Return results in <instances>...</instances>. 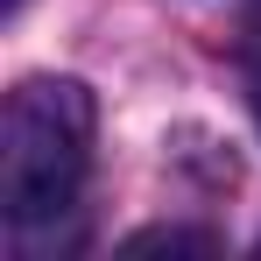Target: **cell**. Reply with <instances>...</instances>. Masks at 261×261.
I'll list each match as a JSON object with an SVG mask.
<instances>
[{"instance_id":"2","label":"cell","mask_w":261,"mask_h":261,"mask_svg":"<svg viewBox=\"0 0 261 261\" xmlns=\"http://www.w3.org/2000/svg\"><path fill=\"white\" fill-rule=\"evenodd\" d=\"M120 254H219L212 233H176V226H155V233H134Z\"/></svg>"},{"instance_id":"1","label":"cell","mask_w":261,"mask_h":261,"mask_svg":"<svg viewBox=\"0 0 261 261\" xmlns=\"http://www.w3.org/2000/svg\"><path fill=\"white\" fill-rule=\"evenodd\" d=\"M92 92L78 78H29L0 113V212L14 233H43L78 212L92 176Z\"/></svg>"},{"instance_id":"4","label":"cell","mask_w":261,"mask_h":261,"mask_svg":"<svg viewBox=\"0 0 261 261\" xmlns=\"http://www.w3.org/2000/svg\"><path fill=\"white\" fill-rule=\"evenodd\" d=\"M21 7H29V0H0V14H21Z\"/></svg>"},{"instance_id":"3","label":"cell","mask_w":261,"mask_h":261,"mask_svg":"<svg viewBox=\"0 0 261 261\" xmlns=\"http://www.w3.org/2000/svg\"><path fill=\"white\" fill-rule=\"evenodd\" d=\"M247 99H254V120H261V0L247 14Z\"/></svg>"}]
</instances>
